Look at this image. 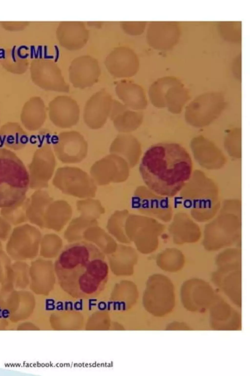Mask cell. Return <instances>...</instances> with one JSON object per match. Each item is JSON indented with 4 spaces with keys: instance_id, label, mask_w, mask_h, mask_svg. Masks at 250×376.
<instances>
[{
    "instance_id": "6da1fadb",
    "label": "cell",
    "mask_w": 250,
    "mask_h": 376,
    "mask_svg": "<svg viewBox=\"0 0 250 376\" xmlns=\"http://www.w3.org/2000/svg\"><path fill=\"white\" fill-rule=\"evenodd\" d=\"M54 269L61 287L78 298L97 295L108 278L104 253L95 244L86 241L66 245L56 260Z\"/></svg>"
},
{
    "instance_id": "7a4b0ae2",
    "label": "cell",
    "mask_w": 250,
    "mask_h": 376,
    "mask_svg": "<svg viewBox=\"0 0 250 376\" xmlns=\"http://www.w3.org/2000/svg\"><path fill=\"white\" fill-rule=\"evenodd\" d=\"M192 162L188 151L176 143L161 142L145 153L139 166L142 178L152 192L171 197L189 180Z\"/></svg>"
},
{
    "instance_id": "3957f363",
    "label": "cell",
    "mask_w": 250,
    "mask_h": 376,
    "mask_svg": "<svg viewBox=\"0 0 250 376\" xmlns=\"http://www.w3.org/2000/svg\"><path fill=\"white\" fill-rule=\"evenodd\" d=\"M28 172L13 152L0 148V208H12L24 200L29 187Z\"/></svg>"
},
{
    "instance_id": "277c9868",
    "label": "cell",
    "mask_w": 250,
    "mask_h": 376,
    "mask_svg": "<svg viewBox=\"0 0 250 376\" xmlns=\"http://www.w3.org/2000/svg\"><path fill=\"white\" fill-rule=\"evenodd\" d=\"M240 208H222L220 214L206 226L204 245L214 250L231 245L241 232Z\"/></svg>"
},
{
    "instance_id": "5b68a950",
    "label": "cell",
    "mask_w": 250,
    "mask_h": 376,
    "mask_svg": "<svg viewBox=\"0 0 250 376\" xmlns=\"http://www.w3.org/2000/svg\"><path fill=\"white\" fill-rule=\"evenodd\" d=\"M240 260L241 252L238 249H229L222 252L217 258L218 269L213 277L226 294L238 303L240 298Z\"/></svg>"
},
{
    "instance_id": "8992f818",
    "label": "cell",
    "mask_w": 250,
    "mask_h": 376,
    "mask_svg": "<svg viewBox=\"0 0 250 376\" xmlns=\"http://www.w3.org/2000/svg\"><path fill=\"white\" fill-rule=\"evenodd\" d=\"M148 287L145 302L148 310L158 317L169 313L175 304L173 286L167 277L157 275Z\"/></svg>"
},
{
    "instance_id": "52a82bcc",
    "label": "cell",
    "mask_w": 250,
    "mask_h": 376,
    "mask_svg": "<svg viewBox=\"0 0 250 376\" xmlns=\"http://www.w3.org/2000/svg\"><path fill=\"white\" fill-rule=\"evenodd\" d=\"M53 145L58 159L64 164L80 163L87 154L88 144L83 136L76 131L60 133L54 138Z\"/></svg>"
},
{
    "instance_id": "ba28073f",
    "label": "cell",
    "mask_w": 250,
    "mask_h": 376,
    "mask_svg": "<svg viewBox=\"0 0 250 376\" xmlns=\"http://www.w3.org/2000/svg\"><path fill=\"white\" fill-rule=\"evenodd\" d=\"M104 64L112 75L119 78L132 77L139 68L137 54L131 48L125 46L113 49L105 58Z\"/></svg>"
},
{
    "instance_id": "9c48e42d",
    "label": "cell",
    "mask_w": 250,
    "mask_h": 376,
    "mask_svg": "<svg viewBox=\"0 0 250 376\" xmlns=\"http://www.w3.org/2000/svg\"><path fill=\"white\" fill-rule=\"evenodd\" d=\"M69 77L75 88L84 89L97 83L101 75L99 63L94 57L84 55L75 58L71 62Z\"/></svg>"
},
{
    "instance_id": "30bf717a",
    "label": "cell",
    "mask_w": 250,
    "mask_h": 376,
    "mask_svg": "<svg viewBox=\"0 0 250 376\" xmlns=\"http://www.w3.org/2000/svg\"><path fill=\"white\" fill-rule=\"evenodd\" d=\"M113 99L105 90L94 94L86 101L83 110V120L92 129L104 126L109 117Z\"/></svg>"
},
{
    "instance_id": "8fae6325",
    "label": "cell",
    "mask_w": 250,
    "mask_h": 376,
    "mask_svg": "<svg viewBox=\"0 0 250 376\" xmlns=\"http://www.w3.org/2000/svg\"><path fill=\"white\" fill-rule=\"evenodd\" d=\"M182 301L188 310L200 311L205 310L213 299L211 287L206 282L192 279L186 282L181 289Z\"/></svg>"
},
{
    "instance_id": "7c38bea8",
    "label": "cell",
    "mask_w": 250,
    "mask_h": 376,
    "mask_svg": "<svg viewBox=\"0 0 250 376\" xmlns=\"http://www.w3.org/2000/svg\"><path fill=\"white\" fill-rule=\"evenodd\" d=\"M80 113L77 102L69 96H58L49 104L50 119L60 128H68L76 125L79 120Z\"/></svg>"
},
{
    "instance_id": "4fadbf2b",
    "label": "cell",
    "mask_w": 250,
    "mask_h": 376,
    "mask_svg": "<svg viewBox=\"0 0 250 376\" xmlns=\"http://www.w3.org/2000/svg\"><path fill=\"white\" fill-rule=\"evenodd\" d=\"M55 166V156L49 144L37 149L28 165L29 186L44 184L51 177Z\"/></svg>"
},
{
    "instance_id": "5bb4252c",
    "label": "cell",
    "mask_w": 250,
    "mask_h": 376,
    "mask_svg": "<svg viewBox=\"0 0 250 376\" xmlns=\"http://www.w3.org/2000/svg\"><path fill=\"white\" fill-rule=\"evenodd\" d=\"M129 167L123 158L110 154L96 162L90 173L97 181L122 180L128 177Z\"/></svg>"
},
{
    "instance_id": "9a60e30c",
    "label": "cell",
    "mask_w": 250,
    "mask_h": 376,
    "mask_svg": "<svg viewBox=\"0 0 250 376\" xmlns=\"http://www.w3.org/2000/svg\"><path fill=\"white\" fill-rule=\"evenodd\" d=\"M57 37L62 47L75 50L85 46L88 40L89 33L83 22L63 21L57 28Z\"/></svg>"
},
{
    "instance_id": "2e32d148",
    "label": "cell",
    "mask_w": 250,
    "mask_h": 376,
    "mask_svg": "<svg viewBox=\"0 0 250 376\" xmlns=\"http://www.w3.org/2000/svg\"><path fill=\"white\" fill-rule=\"evenodd\" d=\"M188 215L183 213L175 214L169 226V233L175 243H192L200 238V228Z\"/></svg>"
},
{
    "instance_id": "e0dca14e",
    "label": "cell",
    "mask_w": 250,
    "mask_h": 376,
    "mask_svg": "<svg viewBox=\"0 0 250 376\" xmlns=\"http://www.w3.org/2000/svg\"><path fill=\"white\" fill-rule=\"evenodd\" d=\"M109 118L116 130L122 133H129L135 130L140 121L138 113L130 110L124 104L114 99Z\"/></svg>"
},
{
    "instance_id": "ac0fdd59",
    "label": "cell",
    "mask_w": 250,
    "mask_h": 376,
    "mask_svg": "<svg viewBox=\"0 0 250 376\" xmlns=\"http://www.w3.org/2000/svg\"><path fill=\"white\" fill-rule=\"evenodd\" d=\"M109 152L124 159L129 168L136 165L140 155L137 141L129 133L118 135L110 146Z\"/></svg>"
},
{
    "instance_id": "d6986e66",
    "label": "cell",
    "mask_w": 250,
    "mask_h": 376,
    "mask_svg": "<svg viewBox=\"0 0 250 376\" xmlns=\"http://www.w3.org/2000/svg\"><path fill=\"white\" fill-rule=\"evenodd\" d=\"M46 118L45 105L40 97H34L27 102L21 115L22 124L29 131L39 129L44 123Z\"/></svg>"
},
{
    "instance_id": "ffe728a7",
    "label": "cell",
    "mask_w": 250,
    "mask_h": 376,
    "mask_svg": "<svg viewBox=\"0 0 250 376\" xmlns=\"http://www.w3.org/2000/svg\"><path fill=\"white\" fill-rule=\"evenodd\" d=\"M118 97L128 109L138 110L145 106L143 90L139 85L129 80L119 82L115 87Z\"/></svg>"
},
{
    "instance_id": "44dd1931",
    "label": "cell",
    "mask_w": 250,
    "mask_h": 376,
    "mask_svg": "<svg viewBox=\"0 0 250 376\" xmlns=\"http://www.w3.org/2000/svg\"><path fill=\"white\" fill-rule=\"evenodd\" d=\"M28 141L27 133L18 123L9 122L0 128V142L9 148L15 150L21 149Z\"/></svg>"
},
{
    "instance_id": "7402d4cb",
    "label": "cell",
    "mask_w": 250,
    "mask_h": 376,
    "mask_svg": "<svg viewBox=\"0 0 250 376\" xmlns=\"http://www.w3.org/2000/svg\"><path fill=\"white\" fill-rule=\"evenodd\" d=\"M236 314L231 307L222 300L214 302V304L210 309V321L212 325L221 329L222 326L230 325L234 321Z\"/></svg>"
},
{
    "instance_id": "603a6c76",
    "label": "cell",
    "mask_w": 250,
    "mask_h": 376,
    "mask_svg": "<svg viewBox=\"0 0 250 376\" xmlns=\"http://www.w3.org/2000/svg\"><path fill=\"white\" fill-rule=\"evenodd\" d=\"M160 31L158 29L155 23H152L149 24L148 26L146 33V39L148 43L150 46L152 47L154 44L158 41V40L161 37H162V41H163L164 44V48H165V45H166L165 42L167 41L168 42L167 39L172 44H174L170 40L175 41L176 42L177 37L178 36V29L177 26H175L172 24H169L168 27H162V28H159ZM169 46H171L168 42Z\"/></svg>"
},
{
    "instance_id": "cb8c5ba5",
    "label": "cell",
    "mask_w": 250,
    "mask_h": 376,
    "mask_svg": "<svg viewBox=\"0 0 250 376\" xmlns=\"http://www.w3.org/2000/svg\"><path fill=\"white\" fill-rule=\"evenodd\" d=\"M184 262V256L176 249H167L158 255V266L167 271H178L183 267Z\"/></svg>"
},
{
    "instance_id": "d4e9b609",
    "label": "cell",
    "mask_w": 250,
    "mask_h": 376,
    "mask_svg": "<svg viewBox=\"0 0 250 376\" xmlns=\"http://www.w3.org/2000/svg\"><path fill=\"white\" fill-rule=\"evenodd\" d=\"M146 24L145 22H120V26L126 33L131 35H138L142 34L145 29Z\"/></svg>"
}]
</instances>
